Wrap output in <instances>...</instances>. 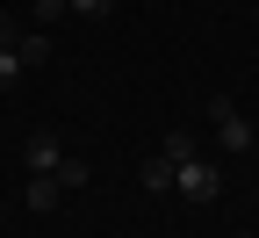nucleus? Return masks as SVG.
<instances>
[{
    "instance_id": "nucleus-14",
    "label": "nucleus",
    "mask_w": 259,
    "mask_h": 238,
    "mask_svg": "<svg viewBox=\"0 0 259 238\" xmlns=\"http://www.w3.org/2000/svg\"><path fill=\"white\" fill-rule=\"evenodd\" d=\"M252 15H259V0H252Z\"/></svg>"
},
{
    "instance_id": "nucleus-13",
    "label": "nucleus",
    "mask_w": 259,
    "mask_h": 238,
    "mask_svg": "<svg viewBox=\"0 0 259 238\" xmlns=\"http://www.w3.org/2000/svg\"><path fill=\"white\" fill-rule=\"evenodd\" d=\"M238 238H259V231H238Z\"/></svg>"
},
{
    "instance_id": "nucleus-11",
    "label": "nucleus",
    "mask_w": 259,
    "mask_h": 238,
    "mask_svg": "<svg viewBox=\"0 0 259 238\" xmlns=\"http://www.w3.org/2000/svg\"><path fill=\"white\" fill-rule=\"evenodd\" d=\"M72 15H87V22H108V15H115V0H72Z\"/></svg>"
},
{
    "instance_id": "nucleus-5",
    "label": "nucleus",
    "mask_w": 259,
    "mask_h": 238,
    "mask_svg": "<svg viewBox=\"0 0 259 238\" xmlns=\"http://www.w3.org/2000/svg\"><path fill=\"white\" fill-rule=\"evenodd\" d=\"M137 188H151V195H166V188H173V159H166V152H151V159L137 166Z\"/></svg>"
},
{
    "instance_id": "nucleus-10",
    "label": "nucleus",
    "mask_w": 259,
    "mask_h": 238,
    "mask_svg": "<svg viewBox=\"0 0 259 238\" xmlns=\"http://www.w3.org/2000/svg\"><path fill=\"white\" fill-rule=\"evenodd\" d=\"M58 181H65V188H72V195H79V188H87L94 174H87V159H65V166H58Z\"/></svg>"
},
{
    "instance_id": "nucleus-6",
    "label": "nucleus",
    "mask_w": 259,
    "mask_h": 238,
    "mask_svg": "<svg viewBox=\"0 0 259 238\" xmlns=\"http://www.w3.org/2000/svg\"><path fill=\"white\" fill-rule=\"evenodd\" d=\"M58 195H65L58 174H29V210H58Z\"/></svg>"
},
{
    "instance_id": "nucleus-1",
    "label": "nucleus",
    "mask_w": 259,
    "mask_h": 238,
    "mask_svg": "<svg viewBox=\"0 0 259 238\" xmlns=\"http://www.w3.org/2000/svg\"><path fill=\"white\" fill-rule=\"evenodd\" d=\"M209 130H216V152H223V159H245V152H252V138H259L252 116L238 109L231 94H216V101H209Z\"/></svg>"
},
{
    "instance_id": "nucleus-3",
    "label": "nucleus",
    "mask_w": 259,
    "mask_h": 238,
    "mask_svg": "<svg viewBox=\"0 0 259 238\" xmlns=\"http://www.w3.org/2000/svg\"><path fill=\"white\" fill-rule=\"evenodd\" d=\"M65 159H72V152H65V138H58L51 123H36V130L22 138V174H58Z\"/></svg>"
},
{
    "instance_id": "nucleus-8",
    "label": "nucleus",
    "mask_w": 259,
    "mask_h": 238,
    "mask_svg": "<svg viewBox=\"0 0 259 238\" xmlns=\"http://www.w3.org/2000/svg\"><path fill=\"white\" fill-rule=\"evenodd\" d=\"M158 152L180 166V159H194V138H187V130H166V145H158Z\"/></svg>"
},
{
    "instance_id": "nucleus-2",
    "label": "nucleus",
    "mask_w": 259,
    "mask_h": 238,
    "mask_svg": "<svg viewBox=\"0 0 259 238\" xmlns=\"http://www.w3.org/2000/svg\"><path fill=\"white\" fill-rule=\"evenodd\" d=\"M173 195H187V202H216V195H223L216 159H202V152H194V159H180V166H173Z\"/></svg>"
},
{
    "instance_id": "nucleus-12",
    "label": "nucleus",
    "mask_w": 259,
    "mask_h": 238,
    "mask_svg": "<svg viewBox=\"0 0 259 238\" xmlns=\"http://www.w3.org/2000/svg\"><path fill=\"white\" fill-rule=\"evenodd\" d=\"M0 44H15V15H0Z\"/></svg>"
},
{
    "instance_id": "nucleus-9",
    "label": "nucleus",
    "mask_w": 259,
    "mask_h": 238,
    "mask_svg": "<svg viewBox=\"0 0 259 238\" xmlns=\"http://www.w3.org/2000/svg\"><path fill=\"white\" fill-rule=\"evenodd\" d=\"M15 80H22V58H15V44H0V94H8Z\"/></svg>"
},
{
    "instance_id": "nucleus-4",
    "label": "nucleus",
    "mask_w": 259,
    "mask_h": 238,
    "mask_svg": "<svg viewBox=\"0 0 259 238\" xmlns=\"http://www.w3.org/2000/svg\"><path fill=\"white\" fill-rule=\"evenodd\" d=\"M15 58H22V73L51 65V29H29V37H15Z\"/></svg>"
},
{
    "instance_id": "nucleus-7",
    "label": "nucleus",
    "mask_w": 259,
    "mask_h": 238,
    "mask_svg": "<svg viewBox=\"0 0 259 238\" xmlns=\"http://www.w3.org/2000/svg\"><path fill=\"white\" fill-rule=\"evenodd\" d=\"M29 15H36V29H51V22L72 15V0H29Z\"/></svg>"
}]
</instances>
